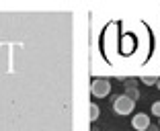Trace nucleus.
Returning <instances> with one entry per match:
<instances>
[{"label":"nucleus","mask_w":160,"mask_h":131,"mask_svg":"<svg viewBox=\"0 0 160 131\" xmlns=\"http://www.w3.org/2000/svg\"><path fill=\"white\" fill-rule=\"evenodd\" d=\"M133 109H136V100H132V98L125 96V94L115 96V100H113V111H115V115L125 117V115L133 113Z\"/></svg>","instance_id":"obj_1"},{"label":"nucleus","mask_w":160,"mask_h":131,"mask_svg":"<svg viewBox=\"0 0 160 131\" xmlns=\"http://www.w3.org/2000/svg\"><path fill=\"white\" fill-rule=\"evenodd\" d=\"M90 92L94 98H105L111 92V82L107 78H94L92 84H90Z\"/></svg>","instance_id":"obj_2"},{"label":"nucleus","mask_w":160,"mask_h":131,"mask_svg":"<svg viewBox=\"0 0 160 131\" xmlns=\"http://www.w3.org/2000/svg\"><path fill=\"white\" fill-rule=\"evenodd\" d=\"M150 125H152V123H150V117H148L146 113H138V115H133L132 127H133L136 131H146Z\"/></svg>","instance_id":"obj_3"},{"label":"nucleus","mask_w":160,"mask_h":131,"mask_svg":"<svg viewBox=\"0 0 160 131\" xmlns=\"http://www.w3.org/2000/svg\"><path fill=\"white\" fill-rule=\"evenodd\" d=\"M158 76H156V74H148V76H142V78H140V82H144V84H146V86H156V82H158Z\"/></svg>","instance_id":"obj_4"},{"label":"nucleus","mask_w":160,"mask_h":131,"mask_svg":"<svg viewBox=\"0 0 160 131\" xmlns=\"http://www.w3.org/2000/svg\"><path fill=\"white\" fill-rule=\"evenodd\" d=\"M88 111H90V115H88V119H90V121H97V119H99V115H101V109L99 107H97V104H94V103H90V107H88Z\"/></svg>","instance_id":"obj_5"},{"label":"nucleus","mask_w":160,"mask_h":131,"mask_svg":"<svg viewBox=\"0 0 160 131\" xmlns=\"http://www.w3.org/2000/svg\"><path fill=\"white\" fill-rule=\"evenodd\" d=\"M125 96H129L132 98V100H138V98H140V90L138 88H133V86H125Z\"/></svg>","instance_id":"obj_6"},{"label":"nucleus","mask_w":160,"mask_h":131,"mask_svg":"<svg viewBox=\"0 0 160 131\" xmlns=\"http://www.w3.org/2000/svg\"><path fill=\"white\" fill-rule=\"evenodd\" d=\"M152 115H156V117L160 119V100H156V103L152 104Z\"/></svg>","instance_id":"obj_7"},{"label":"nucleus","mask_w":160,"mask_h":131,"mask_svg":"<svg viewBox=\"0 0 160 131\" xmlns=\"http://www.w3.org/2000/svg\"><path fill=\"white\" fill-rule=\"evenodd\" d=\"M125 86H133V88H138V78H129L125 82Z\"/></svg>","instance_id":"obj_8"},{"label":"nucleus","mask_w":160,"mask_h":131,"mask_svg":"<svg viewBox=\"0 0 160 131\" xmlns=\"http://www.w3.org/2000/svg\"><path fill=\"white\" fill-rule=\"evenodd\" d=\"M146 131H160V127H158V125H150Z\"/></svg>","instance_id":"obj_9"},{"label":"nucleus","mask_w":160,"mask_h":131,"mask_svg":"<svg viewBox=\"0 0 160 131\" xmlns=\"http://www.w3.org/2000/svg\"><path fill=\"white\" fill-rule=\"evenodd\" d=\"M156 88H158V90H160V80H158V82H156Z\"/></svg>","instance_id":"obj_10"},{"label":"nucleus","mask_w":160,"mask_h":131,"mask_svg":"<svg viewBox=\"0 0 160 131\" xmlns=\"http://www.w3.org/2000/svg\"><path fill=\"white\" fill-rule=\"evenodd\" d=\"M158 127H160V119H158Z\"/></svg>","instance_id":"obj_11"}]
</instances>
